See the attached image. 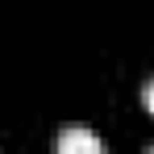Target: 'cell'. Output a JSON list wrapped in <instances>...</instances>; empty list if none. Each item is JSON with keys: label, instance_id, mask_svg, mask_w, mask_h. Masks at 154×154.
<instances>
[{"label": "cell", "instance_id": "obj_3", "mask_svg": "<svg viewBox=\"0 0 154 154\" xmlns=\"http://www.w3.org/2000/svg\"><path fill=\"white\" fill-rule=\"evenodd\" d=\"M142 154H154V146H146V150H142Z\"/></svg>", "mask_w": 154, "mask_h": 154}, {"label": "cell", "instance_id": "obj_2", "mask_svg": "<svg viewBox=\"0 0 154 154\" xmlns=\"http://www.w3.org/2000/svg\"><path fill=\"white\" fill-rule=\"evenodd\" d=\"M142 100H146V108L154 112V75L146 79V88H142Z\"/></svg>", "mask_w": 154, "mask_h": 154}, {"label": "cell", "instance_id": "obj_1", "mask_svg": "<svg viewBox=\"0 0 154 154\" xmlns=\"http://www.w3.org/2000/svg\"><path fill=\"white\" fill-rule=\"evenodd\" d=\"M54 150L58 154H104V137L92 125H63L54 133Z\"/></svg>", "mask_w": 154, "mask_h": 154}]
</instances>
